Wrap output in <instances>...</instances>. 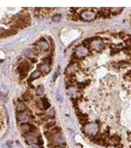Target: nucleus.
<instances>
[{
	"label": "nucleus",
	"instance_id": "1",
	"mask_svg": "<svg viewBox=\"0 0 131 148\" xmlns=\"http://www.w3.org/2000/svg\"><path fill=\"white\" fill-rule=\"evenodd\" d=\"M31 69V65L27 61L25 60L21 63L18 68L19 72L20 74L21 79H24L27 76L28 72Z\"/></svg>",
	"mask_w": 131,
	"mask_h": 148
},
{
	"label": "nucleus",
	"instance_id": "2",
	"mask_svg": "<svg viewBox=\"0 0 131 148\" xmlns=\"http://www.w3.org/2000/svg\"><path fill=\"white\" fill-rule=\"evenodd\" d=\"M41 75H42V72L41 71H36L31 74L30 78H29V80H30V81H32V80L40 77L41 76Z\"/></svg>",
	"mask_w": 131,
	"mask_h": 148
},
{
	"label": "nucleus",
	"instance_id": "3",
	"mask_svg": "<svg viewBox=\"0 0 131 148\" xmlns=\"http://www.w3.org/2000/svg\"><path fill=\"white\" fill-rule=\"evenodd\" d=\"M42 101L43 104V106L44 110H47L51 106V104L48 101L47 99L45 98H42Z\"/></svg>",
	"mask_w": 131,
	"mask_h": 148
},
{
	"label": "nucleus",
	"instance_id": "4",
	"mask_svg": "<svg viewBox=\"0 0 131 148\" xmlns=\"http://www.w3.org/2000/svg\"><path fill=\"white\" fill-rule=\"evenodd\" d=\"M16 33V32L14 30H5L3 31V33H2V36H12L13 35H14Z\"/></svg>",
	"mask_w": 131,
	"mask_h": 148
},
{
	"label": "nucleus",
	"instance_id": "5",
	"mask_svg": "<svg viewBox=\"0 0 131 148\" xmlns=\"http://www.w3.org/2000/svg\"><path fill=\"white\" fill-rule=\"evenodd\" d=\"M44 86L43 85H40L38 87V88L36 90V94L38 96L42 95L44 93Z\"/></svg>",
	"mask_w": 131,
	"mask_h": 148
},
{
	"label": "nucleus",
	"instance_id": "6",
	"mask_svg": "<svg viewBox=\"0 0 131 148\" xmlns=\"http://www.w3.org/2000/svg\"><path fill=\"white\" fill-rule=\"evenodd\" d=\"M40 46L41 47V49L43 50H47L49 48V46L48 44L45 41H41L40 42Z\"/></svg>",
	"mask_w": 131,
	"mask_h": 148
},
{
	"label": "nucleus",
	"instance_id": "7",
	"mask_svg": "<svg viewBox=\"0 0 131 148\" xmlns=\"http://www.w3.org/2000/svg\"><path fill=\"white\" fill-rule=\"evenodd\" d=\"M40 69L41 70L45 72V73H48L50 71V68L47 65H42L40 66Z\"/></svg>",
	"mask_w": 131,
	"mask_h": 148
},
{
	"label": "nucleus",
	"instance_id": "8",
	"mask_svg": "<svg viewBox=\"0 0 131 148\" xmlns=\"http://www.w3.org/2000/svg\"><path fill=\"white\" fill-rule=\"evenodd\" d=\"M55 124H56V122H54V121L46 123L44 125V128L45 129H49V128L53 127Z\"/></svg>",
	"mask_w": 131,
	"mask_h": 148
},
{
	"label": "nucleus",
	"instance_id": "9",
	"mask_svg": "<svg viewBox=\"0 0 131 148\" xmlns=\"http://www.w3.org/2000/svg\"><path fill=\"white\" fill-rule=\"evenodd\" d=\"M61 18V15L60 14H56L52 18V20L54 22H58Z\"/></svg>",
	"mask_w": 131,
	"mask_h": 148
},
{
	"label": "nucleus",
	"instance_id": "10",
	"mask_svg": "<svg viewBox=\"0 0 131 148\" xmlns=\"http://www.w3.org/2000/svg\"><path fill=\"white\" fill-rule=\"evenodd\" d=\"M37 144L39 146H42L44 144V141L42 139V136H39L37 138Z\"/></svg>",
	"mask_w": 131,
	"mask_h": 148
},
{
	"label": "nucleus",
	"instance_id": "11",
	"mask_svg": "<svg viewBox=\"0 0 131 148\" xmlns=\"http://www.w3.org/2000/svg\"><path fill=\"white\" fill-rule=\"evenodd\" d=\"M29 59L30 60V61L32 62V63H36L38 62V59L36 58H34V57H32V58H29Z\"/></svg>",
	"mask_w": 131,
	"mask_h": 148
}]
</instances>
